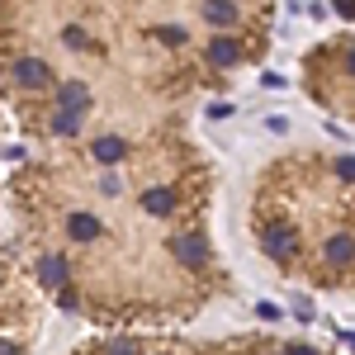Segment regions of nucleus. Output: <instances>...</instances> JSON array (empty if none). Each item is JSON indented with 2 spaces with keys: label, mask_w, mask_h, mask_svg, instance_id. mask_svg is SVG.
<instances>
[{
  "label": "nucleus",
  "mask_w": 355,
  "mask_h": 355,
  "mask_svg": "<svg viewBox=\"0 0 355 355\" xmlns=\"http://www.w3.org/2000/svg\"><path fill=\"white\" fill-rule=\"evenodd\" d=\"M284 355H313V351H308V346H289Z\"/></svg>",
  "instance_id": "obj_1"
}]
</instances>
